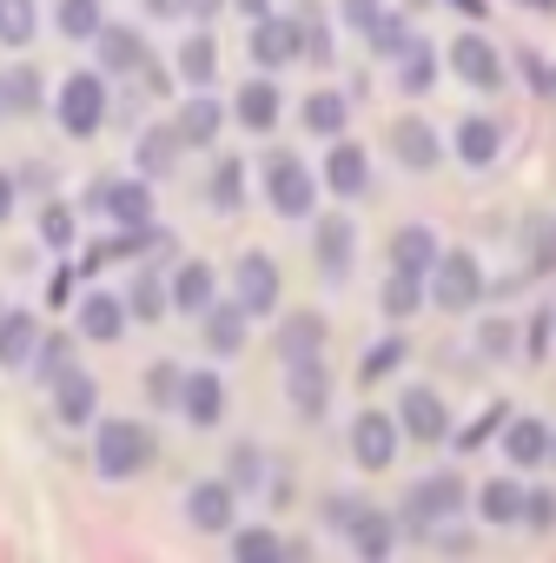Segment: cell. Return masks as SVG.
I'll list each match as a JSON object with an SVG mask.
<instances>
[{
	"label": "cell",
	"instance_id": "obj_1",
	"mask_svg": "<svg viewBox=\"0 0 556 563\" xmlns=\"http://www.w3.org/2000/svg\"><path fill=\"white\" fill-rule=\"evenodd\" d=\"M146 457H153V438H146V424H133V418H107V424H100L93 464H100L107 477H140V471H146Z\"/></svg>",
	"mask_w": 556,
	"mask_h": 563
},
{
	"label": "cell",
	"instance_id": "obj_2",
	"mask_svg": "<svg viewBox=\"0 0 556 563\" xmlns=\"http://www.w3.org/2000/svg\"><path fill=\"white\" fill-rule=\"evenodd\" d=\"M431 299L444 312H470L483 299V272H477L470 252H437V265H431Z\"/></svg>",
	"mask_w": 556,
	"mask_h": 563
},
{
	"label": "cell",
	"instance_id": "obj_3",
	"mask_svg": "<svg viewBox=\"0 0 556 563\" xmlns=\"http://www.w3.org/2000/svg\"><path fill=\"white\" fill-rule=\"evenodd\" d=\"M312 173L292 159V153H278V159H265V199H271V212H286V219H305L312 212Z\"/></svg>",
	"mask_w": 556,
	"mask_h": 563
},
{
	"label": "cell",
	"instance_id": "obj_4",
	"mask_svg": "<svg viewBox=\"0 0 556 563\" xmlns=\"http://www.w3.org/2000/svg\"><path fill=\"white\" fill-rule=\"evenodd\" d=\"M100 120H107V80L100 74H74L60 87V126L87 140V133H100Z\"/></svg>",
	"mask_w": 556,
	"mask_h": 563
},
{
	"label": "cell",
	"instance_id": "obj_5",
	"mask_svg": "<svg viewBox=\"0 0 556 563\" xmlns=\"http://www.w3.org/2000/svg\"><path fill=\"white\" fill-rule=\"evenodd\" d=\"M464 504V484L457 477H424V484H411V497H404V523L411 530H431L437 517H451Z\"/></svg>",
	"mask_w": 556,
	"mask_h": 563
},
{
	"label": "cell",
	"instance_id": "obj_6",
	"mask_svg": "<svg viewBox=\"0 0 556 563\" xmlns=\"http://www.w3.org/2000/svg\"><path fill=\"white\" fill-rule=\"evenodd\" d=\"M299 54H305V34H299V21L258 14V27H252V60H258V67H286V60H299Z\"/></svg>",
	"mask_w": 556,
	"mask_h": 563
},
{
	"label": "cell",
	"instance_id": "obj_7",
	"mask_svg": "<svg viewBox=\"0 0 556 563\" xmlns=\"http://www.w3.org/2000/svg\"><path fill=\"white\" fill-rule=\"evenodd\" d=\"M232 286H238L245 319H252V312H271V306H278V265H271L265 252H245L238 272H232Z\"/></svg>",
	"mask_w": 556,
	"mask_h": 563
},
{
	"label": "cell",
	"instance_id": "obj_8",
	"mask_svg": "<svg viewBox=\"0 0 556 563\" xmlns=\"http://www.w3.org/2000/svg\"><path fill=\"white\" fill-rule=\"evenodd\" d=\"M93 206H100L113 225H146V212H153V192H146L140 179H100V186H93Z\"/></svg>",
	"mask_w": 556,
	"mask_h": 563
},
{
	"label": "cell",
	"instance_id": "obj_9",
	"mask_svg": "<svg viewBox=\"0 0 556 563\" xmlns=\"http://www.w3.org/2000/svg\"><path fill=\"white\" fill-rule=\"evenodd\" d=\"M352 451H358V464H365V471H385V464L398 457V418L365 411V418L352 424Z\"/></svg>",
	"mask_w": 556,
	"mask_h": 563
},
{
	"label": "cell",
	"instance_id": "obj_10",
	"mask_svg": "<svg viewBox=\"0 0 556 563\" xmlns=\"http://www.w3.org/2000/svg\"><path fill=\"white\" fill-rule=\"evenodd\" d=\"M451 67H457V80H470V87H503V60H497V47L490 41H477V34H464L457 47H451Z\"/></svg>",
	"mask_w": 556,
	"mask_h": 563
},
{
	"label": "cell",
	"instance_id": "obj_11",
	"mask_svg": "<svg viewBox=\"0 0 556 563\" xmlns=\"http://www.w3.org/2000/svg\"><path fill=\"white\" fill-rule=\"evenodd\" d=\"M325 186H332L338 199H358V192L371 186V159H365V146L338 140V146H332V159H325Z\"/></svg>",
	"mask_w": 556,
	"mask_h": 563
},
{
	"label": "cell",
	"instance_id": "obj_12",
	"mask_svg": "<svg viewBox=\"0 0 556 563\" xmlns=\"http://www.w3.org/2000/svg\"><path fill=\"white\" fill-rule=\"evenodd\" d=\"M398 424H404L411 438H424V444L451 438V418H444V398H437V391H404V405H398Z\"/></svg>",
	"mask_w": 556,
	"mask_h": 563
},
{
	"label": "cell",
	"instance_id": "obj_13",
	"mask_svg": "<svg viewBox=\"0 0 556 563\" xmlns=\"http://www.w3.org/2000/svg\"><path fill=\"white\" fill-rule=\"evenodd\" d=\"M286 391H292V405H299L305 418H319L325 398H332V378H325L319 358H292V365H286Z\"/></svg>",
	"mask_w": 556,
	"mask_h": 563
},
{
	"label": "cell",
	"instance_id": "obj_14",
	"mask_svg": "<svg viewBox=\"0 0 556 563\" xmlns=\"http://www.w3.org/2000/svg\"><path fill=\"white\" fill-rule=\"evenodd\" d=\"M391 265L411 272V278H424V272L437 265V232H431V225H404V232L391 239Z\"/></svg>",
	"mask_w": 556,
	"mask_h": 563
},
{
	"label": "cell",
	"instance_id": "obj_15",
	"mask_svg": "<svg viewBox=\"0 0 556 563\" xmlns=\"http://www.w3.org/2000/svg\"><path fill=\"white\" fill-rule=\"evenodd\" d=\"M179 411H186L192 424H219V411H225V385H219L212 372H192V378L179 385Z\"/></svg>",
	"mask_w": 556,
	"mask_h": 563
},
{
	"label": "cell",
	"instance_id": "obj_16",
	"mask_svg": "<svg viewBox=\"0 0 556 563\" xmlns=\"http://www.w3.org/2000/svg\"><path fill=\"white\" fill-rule=\"evenodd\" d=\"M319 345H325V319L319 312H292L286 325H278V358H319Z\"/></svg>",
	"mask_w": 556,
	"mask_h": 563
},
{
	"label": "cell",
	"instance_id": "obj_17",
	"mask_svg": "<svg viewBox=\"0 0 556 563\" xmlns=\"http://www.w3.org/2000/svg\"><path fill=\"white\" fill-rule=\"evenodd\" d=\"M34 352H41L34 312H8L0 319V365H34Z\"/></svg>",
	"mask_w": 556,
	"mask_h": 563
},
{
	"label": "cell",
	"instance_id": "obj_18",
	"mask_svg": "<svg viewBox=\"0 0 556 563\" xmlns=\"http://www.w3.org/2000/svg\"><path fill=\"white\" fill-rule=\"evenodd\" d=\"M93 405H100L93 378L67 365V372H60V391H54V411H60V424H87V418H93Z\"/></svg>",
	"mask_w": 556,
	"mask_h": 563
},
{
	"label": "cell",
	"instance_id": "obj_19",
	"mask_svg": "<svg viewBox=\"0 0 556 563\" xmlns=\"http://www.w3.org/2000/svg\"><path fill=\"white\" fill-rule=\"evenodd\" d=\"M93 41H100V60H107V74H133V67H146V41H140L133 27H100Z\"/></svg>",
	"mask_w": 556,
	"mask_h": 563
},
{
	"label": "cell",
	"instance_id": "obj_20",
	"mask_svg": "<svg viewBox=\"0 0 556 563\" xmlns=\"http://www.w3.org/2000/svg\"><path fill=\"white\" fill-rule=\"evenodd\" d=\"M173 133H179V146H212V140H219V100H212V93L186 100V107H179V126H173Z\"/></svg>",
	"mask_w": 556,
	"mask_h": 563
},
{
	"label": "cell",
	"instance_id": "obj_21",
	"mask_svg": "<svg viewBox=\"0 0 556 563\" xmlns=\"http://www.w3.org/2000/svg\"><path fill=\"white\" fill-rule=\"evenodd\" d=\"M186 517H192L199 530H225V523H232V484H192Z\"/></svg>",
	"mask_w": 556,
	"mask_h": 563
},
{
	"label": "cell",
	"instance_id": "obj_22",
	"mask_svg": "<svg viewBox=\"0 0 556 563\" xmlns=\"http://www.w3.org/2000/svg\"><path fill=\"white\" fill-rule=\"evenodd\" d=\"M345 530H352L358 556H371V563H378V556H391V543H398V523H391V517H378V510H365V504H358V517H352Z\"/></svg>",
	"mask_w": 556,
	"mask_h": 563
},
{
	"label": "cell",
	"instance_id": "obj_23",
	"mask_svg": "<svg viewBox=\"0 0 556 563\" xmlns=\"http://www.w3.org/2000/svg\"><path fill=\"white\" fill-rule=\"evenodd\" d=\"M391 146H398L404 166H424V173L437 166V133H431L424 120H398V126H391Z\"/></svg>",
	"mask_w": 556,
	"mask_h": 563
},
{
	"label": "cell",
	"instance_id": "obj_24",
	"mask_svg": "<svg viewBox=\"0 0 556 563\" xmlns=\"http://www.w3.org/2000/svg\"><path fill=\"white\" fill-rule=\"evenodd\" d=\"M497 146H503V126H497V120H464V126H457V159H464V166H490Z\"/></svg>",
	"mask_w": 556,
	"mask_h": 563
},
{
	"label": "cell",
	"instance_id": "obj_25",
	"mask_svg": "<svg viewBox=\"0 0 556 563\" xmlns=\"http://www.w3.org/2000/svg\"><path fill=\"white\" fill-rule=\"evenodd\" d=\"M312 245H319V265H325L332 278H345V265H352V219H338V212L319 219V239H312Z\"/></svg>",
	"mask_w": 556,
	"mask_h": 563
},
{
	"label": "cell",
	"instance_id": "obj_26",
	"mask_svg": "<svg viewBox=\"0 0 556 563\" xmlns=\"http://www.w3.org/2000/svg\"><path fill=\"white\" fill-rule=\"evenodd\" d=\"M80 332H87V339H107V345H113V339L126 332V306H120L113 292H93V299L80 306Z\"/></svg>",
	"mask_w": 556,
	"mask_h": 563
},
{
	"label": "cell",
	"instance_id": "obj_27",
	"mask_svg": "<svg viewBox=\"0 0 556 563\" xmlns=\"http://www.w3.org/2000/svg\"><path fill=\"white\" fill-rule=\"evenodd\" d=\"M205 345L225 352V358L245 345V306H238V299H232V306H205Z\"/></svg>",
	"mask_w": 556,
	"mask_h": 563
},
{
	"label": "cell",
	"instance_id": "obj_28",
	"mask_svg": "<svg viewBox=\"0 0 556 563\" xmlns=\"http://www.w3.org/2000/svg\"><path fill=\"white\" fill-rule=\"evenodd\" d=\"M166 292H173V306H179V312H205V306H212V265H199V258H192V265H179V278H173Z\"/></svg>",
	"mask_w": 556,
	"mask_h": 563
},
{
	"label": "cell",
	"instance_id": "obj_29",
	"mask_svg": "<svg viewBox=\"0 0 556 563\" xmlns=\"http://www.w3.org/2000/svg\"><path fill=\"white\" fill-rule=\"evenodd\" d=\"M503 451H510V464H543V457H549V431H543L536 418H510Z\"/></svg>",
	"mask_w": 556,
	"mask_h": 563
},
{
	"label": "cell",
	"instance_id": "obj_30",
	"mask_svg": "<svg viewBox=\"0 0 556 563\" xmlns=\"http://www.w3.org/2000/svg\"><path fill=\"white\" fill-rule=\"evenodd\" d=\"M238 120H245L252 133H271V120H278V87H271V80H252V87L238 93Z\"/></svg>",
	"mask_w": 556,
	"mask_h": 563
},
{
	"label": "cell",
	"instance_id": "obj_31",
	"mask_svg": "<svg viewBox=\"0 0 556 563\" xmlns=\"http://www.w3.org/2000/svg\"><path fill=\"white\" fill-rule=\"evenodd\" d=\"M358 34H365V41H371V54H391V60H398V54H404V47H411V27H404V21H398V14H385V8H378V14H371V21H365V27H358Z\"/></svg>",
	"mask_w": 556,
	"mask_h": 563
},
{
	"label": "cell",
	"instance_id": "obj_32",
	"mask_svg": "<svg viewBox=\"0 0 556 563\" xmlns=\"http://www.w3.org/2000/svg\"><path fill=\"white\" fill-rule=\"evenodd\" d=\"M179 74H186L192 87H212V74H219V47H212V34H192V41L179 47Z\"/></svg>",
	"mask_w": 556,
	"mask_h": 563
},
{
	"label": "cell",
	"instance_id": "obj_33",
	"mask_svg": "<svg viewBox=\"0 0 556 563\" xmlns=\"http://www.w3.org/2000/svg\"><path fill=\"white\" fill-rule=\"evenodd\" d=\"M483 517L490 523H523V484H510V477H497V484H483Z\"/></svg>",
	"mask_w": 556,
	"mask_h": 563
},
{
	"label": "cell",
	"instance_id": "obj_34",
	"mask_svg": "<svg viewBox=\"0 0 556 563\" xmlns=\"http://www.w3.org/2000/svg\"><path fill=\"white\" fill-rule=\"evenodd\" d=\"M0 107H8V113H34V107H41V74H34V67L0 74Z\"/></svg>",
	"mask_w": 556,
	"mask_h": 563
},
{
	"label": "cell",
	"instance_id": "obj_35",
	"mask_svg": "<svg viewBox=\"0 0 556 563\" xmlns=\"http://www.w3.org/2000/svg\"><path fill=\"white\" fill-rule=\"evenodd\" d=\"M523 245H530V265L536 272H556V212H536L523 225Z\"/></svg>",
	"mask_w": 556,
	"mask_h": 563
},
{
	"label": "cell",
	"instance_id": "obj_36",
	"mask_svg": "<svg viewBox=\"0 0 556 563\" xmlns=\"http://www.w3.org/2000/svg\"><path fill=\"white\" fill-rule=\"evenodd\" d=\"M34 27H41L34 0H0V41H8V47H27V41H34Z\"/></svg>",
	"mask_w": 556,
	"mask_h": 563
},
{
	"label": "cell",
	"instance_id": "obj_37",
	"mask_svg": "<svg viewBox=\"0 0 556 563\" xmlns=\"http://www.w3.org/2000/svg\"><path fill=\"white\" fill-rule=\"evenodd\" d=\"M166 306H173V292L159 286L153 272H140V278H133V292H126V312H133V319H159Z\"/></svg>",
	"mask_w": 556,
	"mask_h": 563
},
{
	"label": "cell",
	"instance_id": "obj_38",
	"mask_svg": "<svg viewBox=\"0 0 556 563\" xmlns=\"http://www.w3.org/2000/svg\"><path fill=\"white\" fill-rule=\"evenodd\" d=\"M305 126L325 133V140H338V133H345V100H338V93H312V100H305Z\"/></svg>",
	"mask_w": 556,
	"mask_h": 563
},
{
	"label": "cell",
	"instance_id": "obj_39",
	"mask_svg": "<svg viewBox=\"0 0 556 563\" xmlns=\"http://www.w3.org/2000/svg\"><path fill=\"white\" fill-rule=\"evenodd\" d=\"M424 306V278H411V272H391V286H385V312L391 319H411Z\"/></svg>",
	"mask_w": 556,
	"mask_h": 563
},
{
	"label": "cell",
	"instance_id": "obj_40",
	"mask_svg": "<svg viewBox=\"0 0 556 563\" xmlns=\"http://www.w3.org/2000/svg\"><path fill=\"white\" fill-rule=\"evenodd\" d=\"M60 34L93 41L100 34V0H60Z\"/></svg>",
	"mask_w": 556,
	"mask_h": 563
},
{
	"label": "cell",
	"instance_id": "obj_41",
	"mask_svg": "<svg viewBox=\"0 0 556 563\" xmlns=\"http://www.w3.org/2000/svg\"><path fill=\"white\" fill-rule=\"evenodd\" d=\"M232 556L238 563H271V556H286V543H278L271 530H238L232 537Z\"/></svg>",
	"mask_w": 556,
	"mask_h": 563
},
{
	"label": "cell",
	"instance_id": "obj_42",
	"mask_svg": "<svg viewBox=\"0 0 556 563\" xmlns=\"http://www.w3.org/2000/svg\"><path fill=\"white\" fill-rule=\"evenodd\" d=\"M238 186H245V166H238V159H219V173H212V206H219V212H238V199H245Z\"/></svg>",
	"mask_w": 556,
	"mask_h": 563
},
{
	"label": "cell",
	"instance_id": "obj_43",
	"mask_svg": "<svg viewBox=\"0 0 556 563\" xmlns=\"http://www.w3.org/2000/svg\"><path fill=\"white\" fill-rule=\"evenodd\" d=\"M173 153H179V133H173V126H159V133H146V140H140V166H146V173H166V166H173Z\"/></svg>",
	"mask_w": 556,
	"mask_h": 563
},
{
	"label": "cell",
	"instance_id": "obj_44",
	"mask_svg": "<svg viewBox=\"0 0 556 563\" xmlns=\"http://www.w3.org/2000/svg\"><path fill=\"white\" fill-rule=\"evenodd\" d=\"M398 365H404V339H385V345H371V352H365L358 378L371 385V378H385V372H398Z\"/></svg>",
	"mask_w": 556,
	"mask_h": 563
},
{
	"label": "cell",
	"instance_id": "obj_45",
	"mask_svg": "<svg viewBox=\"0 0 556 563\" xmlns=\"http://www.w3.org/2000/svg\"><path fill=\"white\" fill-rule=\"evenodd\" d=\"M398 60H404V93H424V87H431V74H437V60H431V54H424L418 41H411V47H404Z\"/></svg>",
	"mask_w": 556,
	"mask_h": 563
},
{
	"label": "cell",
	"instance_id": "obj_46",
	"mask_svg": "<svg viewBox=\"0 0 556 563\" xmlns=\"http://www.w3.org/2000/svg\"><path fill=\"white\" fill-rule=\"evenodd\" d=\"M503 418H510V411H503V405H490V411H483L477 424H464V431H457V451H477V444H483L490 431H503Z\"/></svg>",
	"mask_w": 556,
	"mask_h": 563
},
{
	"label": "cell",
	"instance_id": "obj_47",
	"mask_svg": "<svg viewBox=\"0 0 556 563\" xmlns=\"http://www.w3.org/2000/svg\"><path fill=\"white\" fill-rule=\"evenodd\" d=\"M41 239H47V245H74V212H67V206H47V212H41Z\"/></svg>",
	"mask_w": 556,
	"mask_h": 563
},
{
	"label": "cell",
	"instance_id": "obj_48",
	"mask_svg": "<svg viewBox=\"0 0 556 563\" xmlns=\"http://www.w3.org/2000/svg\"><path fill=\"white\" fill-rule=\"evenodd\" d=\"M179 385H186V378H179L173 365H153V372H146V391H153L159 405H179Z\"/></svg>",
	"mask_w": 556,
	"mask_h": 563
},
{
	"label": "cell",
	"instance_id": "obj_49",
	"mask_svg": "<svg viewBox=\"0 0 556 563\" xmlns=\"http://www.w3.org/2000/svg\"><path fill=\"white\" fill-rule=\"evenodd\" d=\"M523 517H530L536 530H549V523H556V497H549V490H523Z\"/></svg>",
	"mask_w": 556,
	"mask_h": 563
},
{
	"label": "cell",
	"instance_id": "obj_50",
	"mask_svg": "<svg viewBox=\"0 0 556 563\" xmlns=\"http://www.w3.org/2000/svg\"><path fill=\"white\" fill-rule=\"evenodd\" d=\"M67 372V339H41V378H60Z\"/></svg>",
	"mask_w": 556,
	"mask_h": 563
},
{
	"label": "cell",
	"instance_id": "obj_51",
	"mask_svg": "<svg viewBox=\"0 0 556 563\" xmlns=\"http://www.w3.org/2000/svg\"><path fill=\"white\" fill-rule=\"evenodd\" d=\"M232 484H258V451H252V444L232 451Z\"/></svg>",
	"mask_w": 556,
	"mask_h": 563
},
{
	"label": "cell",
	"instance_id": "obj_52",
	"mask_svg": "<svg viewBox=\"0 0 556 563\" xmlns=\"http://www.w3.org/2000/svg\"><path fill=\"white\" fill-rule=\"evenodd\" d=\"M523 74H530V80H536V87H543V93L556 100V67H543L536 54H523Z\"/></svg>",
	"mask_w": 556,
	"mask_h": 563
},
{
	"label": "cell",
	"instance_id": "obj_53",
	"mask_svg": "<svg viewBox=\"0 0 556 563\" xmlns=\"http://www.w3.org/2000/svg\"><path fill=\"white\" fill-rule=\"evenodd\" d=\"M543 345H549V319H530V332H523V352H530V358H543Z\"/></svg>",
	"mask_w": 556,
	"mask_h": 563
},
{
	"label": "cell",
	"instance_id": "obj_54",
	"mask_svg": "<svg viewBox=\"0 0 556 563\" xmlns=\"http://www.w3.org/2000/svg\"><path fill=\"white\" fill-rule=\"evenodd\" d=\"M483 352L503 358V352H510V325H483Z\"/></svg>",
	"mask_w": 556,
	"mask_h": 563
},
{
	"label": "cell",
	"instance_id": "obj_55",
	"mask_svg": "<svg viewBox=\"0 0 556 563\" xmlns=\"http://www.w3.org/2000/svg\"><path fill=\"white\" fill-rule=\"evenodd\" d=\"M371 14H378V0H345V21H352V27H365Z\"/></svg>",
	"mask_w": 556,
	"mask_h": 563
},
{
	"label": "cell",
	"instance_id": "obj_56",
	"mask_svg": "<svg viewBox=\"0 0 556 563\" xmlns=\"http://www.w3.org/2000/svg\"><path fill=\"white\" fill-rule=\"evenodd\" d=\"M179 14H199V21H212V14H219V0H179Z\"/></svg>",
	"mask_w": 556,
	"mask_h": 563
},
{
	"label": "cell",
	"instance_id": "obj_57",
	"mask_svg": "<svg viewBox=\"0 0 556 563\" xmlns=\"http://www.w3.org/2000/svg\"><path fill=\"white\" fill-rule=\"evenodd\" d=\"M8 212H14V179L0 173V219H8Z\"/></svg>",
	"mask_w": 556,
	"mask_h": 563
},
{
	"label": "cell",
	"instance_id": "obj_58",
	"mask_svg": "<svg viewBox=\"0 0 556 563\" xmlns=\"http://www.w3.org/2000/svg\"><path fill=\"white\" fill-rule=\"evenodd\" d=\"M146 8H153V14H179V0H146Z\"/></svg>",
	"mask_w": 556,
	"mask_h": 563
},
{
	"label": "cell",
	"instance_id": "obj_59",
	"mask_svg": "<svg viewBox=\"0 0 556 563\" xmlns=\"http://www.w3.org/2000/svg\"><path fill=\"white\" fill-rule=\"evenodd\" d=\"M516 8H536V14H549V8H556V0H516Z\"/></svg>",
	"mask_w": 556,
	"mask_h": 563
},
{
	"label": "cell",
	"instance_id": "obj_60",
	"mask_svg": "<svg viewBox=\"0 0 556 563\" xmlns=\"http://www.w3.org/2000/svg\"><path fill=\"white\" fill-rule=\"evenodd\" d=\"M451 8H464V14H483V0H451Z\"/></svg>",
	"mask_w": 556,
	"mask_h": 563
},
{
	"label": "cell",
	"instance_id": "obj_61",
	"mask_svg": "<svg viewBox=\"0 0 556 563\" xmlns=\"http://www.w3.org/2000/svg\"><path fill=\"white\" fill-rule=\"evenodd\" d=\"M238 8H245V14H252V21H258V14H265V0H238Z\"/></svg>",
	"mask_w": 556,
	"mask_h": 563
},
{
	"label": "cell",
	"instance_id": "obj_62",
	"mask_svg": "<svg viewBox=\"0 0 556 563\" xmlns=\"http://www.w3.org/2000/svg\"><path fill=\"white\" fill-rule=\"evenodd\" d=\"M549 457H556V438H549Z\"/></svg>",
	"mask_w": 556,
	"mask_h": 563
}]
</instances>
